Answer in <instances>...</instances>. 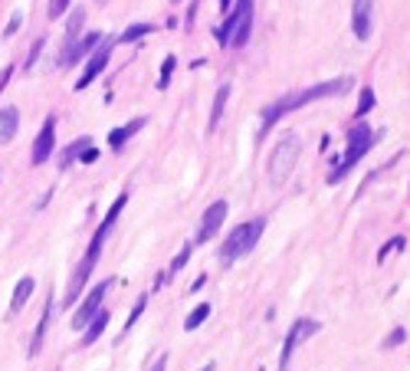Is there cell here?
Returning a JSON list of instances; mask_svg holds the SVG:
<instances>
[{"instance_id": "obj_21", "label": "cell", "mask_w": 410, "mask_h": 371, "mask_svg": "<svg viewBox=\"0 0 410 371\" xmlns=\"http://www.w3.org/2000/svg\"><path fill=\"white\" fill-rule=\"evenodd\" d=\"M33 289H36V279L33 276H20L17 279V286H14V296H10V316H17L26 302H30Z\"/></svg>"}, {"instance_id": "obj_34", "label": "cell", "mask_w": 410, "mask_h": 371, "mask_svg": "<svg viewBox=\"0 0 410 371\" xmlns=\"http://www.w3.org/2000/svg\"><path fill=\"white\" fill-rule=\"evenodd\" d=\"M95 161H99V148L89 145L86 151H82V158H79V164H95Z\"/></svg>"}, {"instance_id": "obj_38", "label": "cell", "mask_w": 410, "mask_h": 371, "mask_svg": "<svg viewBox=\"0 0 410 371\" xmlns=\"http://www.w3.org/2000/svg\"><path fill=\"white\" fill-rule=\"evenodd\" d=\"M230 7H233V0H220V10H223V14H230Z\"/></svg>"}, {"instance_id": "obj_35", "label": "cell", "mask_w": 410, "mask_h": 371, "mask_svg": "<svg viewBox=\"0 0 410 371\" xmlns=\"http://www.w3.org/2000/svg\"><path fill=\"white\" fill-rule=\"evenodd\" d=\"M10 79H14V66H4V70H0V92L10 86Z\"/></svg>"}, {"instance_id": "obj_31", "label": "cell", "mask_w": 410, "mask_h": 371, "mask_svg": "<svg viewBox=\"0 0 410 371\" xmlns=\"http://www.w3.org/2000/svg\"><path fill=\"white\" fill-rule=\"evenodd\" d=\"M404 338H407V332H404V326H397L394 328V332H387L384 335V342H381V348H397L404 342Z\"/></svg>"}, {"instance_id": "obj_15", "label": "cell", "mask_w": 410, "mask_h": 371, "mask_svg": "<svg viewBox=\"0 0 410 371\" xmlns=\"http://www.w3.org/2000/svg\"><path fill=\"white\" fill-rule=\"evenodd\" d=\"M145 125H148V119H145V115H138V119L125 122V125H119V129H112L109 131V148H112V151H122V148L129 145V141L135 139V135L145 129Z\"/></svg>"}, {"instance_id": "obj_7", "label": "cell", "mask_w": 410, "mask_h": 371, "mask_svg": "<svg viewBox=\"0 0 410 371\" xmlns=\"http://www.w3.org/2000/svg\"><path fill=\"white\" fill-rule=\"evenodd\" d=\"M112 286H115V279L105 276L102 283H95L89 293H82V299H79L76 309H72V319H69V326L76 328V332H82V328L89 326V319H92L95 312L102 309V302H105V296H109Z\"/></svg>"}, {"instance_id": "obj_39", "label": "cell", "mask_w": 410, "mask_h": 371, "mask_svg": "<svg viewBox=\"0 0 410 371\" xmlns=\"http://www.w3.org/2000/svg\"><path fill=\"white\" fill-rule=\"evenodd\" d=\"M200 371H217V365L210 362V365H204V368H200Z\"/></svg>"}, {"instance_id": "obj_18", "label": "cell", "mask_w": 410, "mask_h": 371, "mask_svg": "<svg viewBox=\"0 0 410 371\" xmlns=\"http://www.w3.org/2000/svg\"><path fill=\"white\" fill-rule=\"evenodd\" d=\"M227 102H230V82H220V86H217V95H214V105H210V119H207V135L217 131L223 112H227Z\"/></svg>"}, {"instance_id": "obj_37", "label": "cell", "mask_w": 410, "mask_h": 371, "mask_svg": "<svg viewBox=\"0 0 410 371\" xmlns=\"http://www.w3.org/2000/svg\"><path fill=\"white\" fill-rule=\"evenodd\" d=\"M204 283H207V276H197L194 283H190V293H200V289H204Z\"/></svg>"}, {"instance_id": "obj_36", "label": "cell", "mask_w": 410, "mask_h": 371, "mask_svg": "<svg viewBox=\"0 0 410 371\" xmlns=\"http://www.w3.org/2000/svg\"><path fill=\"white\" fill-rule=\"evenodd\" d=\"M148 371H168V355H158V362L148 365Z\"/></svg>"}, {"instance_id": "obj_28", "label": "cell", "mask_w": 410, "mask_h": 371, "mask_svg": "<svg viewBox=\"0 0 410 371\" xmlns=\"http://www.w3.org/2000/svg\"><path fill=\"white\" fill-rule=\"evenodd\" d=\"M148 309V293L145 296H138V302L135 306H131V312H129V319H125V328H122V332H125V335H129L131 328L138 326V319H141V312Z\"/></svg>"}, {"instance_id": "obj_23", "label": "cell", "mask_w": 410, "mask_h": 371, "mask_svg": "<svg viewBox=\"0 0 410 371\" xmlns=\"http://www.w3.org/2000/svg\"><path fill=\"white\" fill-rule=\"evenodd\" d=\"M207 319H210V302H197L194 309L188 312V319H184V328H188V332H194V328H200Z\"/></svg>"}, {"instance_id": "obj_30", "label": "cell", "mask_w": 410, "mask_h": 371, "mask_svg": "<svg viewBox=\"0 0 410 371\" xmlns=\"http://www.w3.org/2000/svg\"><path fill=\"white\" fill-rule=\"evenodd\" d=\"M20 26H23V10H14V17L7 20V30H4V36H7V40H14V36L20 33Z\"/></svg>"}, {"instance_id": "obj_10", "label": "cell", "mask_w": 410, "mask_h": 371, "mask_svg": "<svg viewBox=\"0 0 410 371\" xmlns=\"http://www.w3.org/2000/svg\"><path fill=\"white\" fill-rule=\"evenodd\" d=\"M227 214H230V204H227V200H214V204L204 210V217H200V227H197L194 247H204V243L214 240L217 233H220L223 220H227Z\"/></svg>"}, {"instance_id": "obj_26", "label": "cell", "mask_w": 410, "mask_h": 371, "mask_svg": "<svg viewBox=\"0 0 410 371\" xmlns=\"http://www.w3.org/2000/svg\"><path fill=\"white\" fill-rule=\"evenodd\" d=\"M374 102H377V95H374V89L371 86H365L361 89V95H358V109H355V122H361L371 109H374Z\"/></svg>"}, {"instance_id": "obj_41", "label": "cell", "mask_w": 410, "mask_h": 371, "mask_svg": "<svg viewBox=\"0 0 410 371\" xmlns=\"http://www.w3.org/2000/svg\"><path fill=\"white\" fill-rule=\"evenodd\" d=\"M99 4H105V0H99Z\"/></svg>"}, {"instance_id": "obj_27", "label": "cell", "mask_w": 410, "mask_h": 371, "mask_svg": "<svg viewBox=\"0 0 410 371\" xmlns=\"http://www.w3.org/2000/svg\"><path fill=\"white\" fill-rule=\"evenodd\" d=\"M401 158H404V151H401V155H397V158H391V161H384V164H381V168H374V171H367V178H365V181H361L358 198H361V194H365V188H371V184H374L377 178H381V174H387V171H391V168H397V161H401Z\"/></svg>"}, {"instance_id": "obj_8", "label": "cell", "mask_w": 410, "mask_h": 371, "mask_svg": "<svg viewBox=\"0 0 410 371\" xmlns=\"http://www.w3.org/2000/svg\"><path fill=\"white\" fill-rule=\"evenodd\" d=\"M318 328H322V322L308 319V316L292 319L289 332H286V342H282V352H279V371H289V362H292V355H296V348H299L306 338L318 335Z\"/></svg>"}, {"instance_id": "obj_12", "label": "cell", "mask_w": 410, "mask_h": 371, "mask_svg": "<svg viewBox=\"0 0 410 371\" xmlns=\"http://www.w3.org/2000/svg\"><path fill=\"white\" fill-rule=\"evenodd\" d=\"M351 30L361 43L371 40V33H374V0H355L351 4Z\"/></svg>"}, {"instance_id": "obj_29", "label": "cell", "mask_w": 410, "mask_h": 371, "mask_svg": "<svg viewBox=\"0 0 410 371\" xmlns=\"http://www.w3.org/2000/svg\"><path fill=\"white\" fill-rule=\"evenodd\" d=\"M46 50V36H40V40H33V46H30V53H26V60H23V72H30L40 63V56H43Z\"/></svg>"}, {"instance_id": "obj_14", "label": "cell", "mask_w": 410, "mask_h": 371, "mask_svg": "<svg viewBox=\"0 0 410 371\" xmlns=\"http://www.w3.org/2000/svg\"><path fill=\"white\" fill-rule=\"evenodd\" d=\"M53 309H56V299H46L43 302V312H40V322H36V332L33 338H30V348H26V355L30 358H36V355L43 352V342H46V332H50V319H53Z\"/></svg>"}, {"instance_id": "obj_40", "label": "cell", "mask_w": 410, "mask_h": 371, "mask_svg": "<svg viewBox=\"0 0 410 371\" xmlns=\"http://www.w3.org/2000/svg\"><path fill=\"white\" fill-rule=\"evenodd\" d=\"M174 4H180V0H174Z\"/></svg>"}, {"instance_id": "obj_17", "label": "cell", "mask_w": 410, "mask_h": 371, "mask_svg": "<svg viewBox=\"0 0 410 371\" xmlns=\"http://www.w3.org/2000/svg\"><path fill=\"white\" fill-rule=\"evenodd\" d=\"M82 26H86V7L69 10V20H66V36H63V50H60V56H66V53L72 50V43H76L79 36L86 33Z\"/></svg>"}, {"instance_id": "obj_33", "label": "cell", "mask_w": 410, "mask_h": 371, "mask_svg": "<svg viewBox=\"0 0 410 371\" xmlns=\"http://www.w3.org/2000/svg\"><path fill=\"white\" fill-rule=\"evenodd\" d=\"M69 4H72V0H50V7H46V14H50V20H60L63 14H66V10H69Z\"/></svg>"}, {"instance_id": "obj_24", "label": "cell", "mask_w": 410, "mask_h": 371, "mask_svg": "<svg viewBox=\"0 0 410 371\" xmlns=\"http://www.w3.org/2000/svg\"><path fill=\"white\" fill-rule=\"evenodd\" d=\"M190 253H194V240H190V243H184V247H180V250L174 253L171 267H168V273H164V276H168V279H171V276H178L180 269H184V267H188V263H190Z\"/></svg>"}, {"instance_id": "obj_19", "label": "cell", "mask_w": 410, "mask_h": 371, "mask_svg": "<svg viewBox=\"0 0 410 371\" xmlns=\"http://www.w3.org/2000/svg\"><path fill=\"white\" fill-rule=\"evenodd\" d=\"M89 145H95V141H92V135H79V139H72V141H69V145L60 151V158H56L63 171H66V168H72V164H76L79 158H82V151H86Z\"/></svg>"}, {"instance_id": "obj_5", "label": "cell", "mask_w": 410, "mask_h": 371, "mask_svg": "<svg viewBox=\"0 0 410 371\" xmlns=\"http://www.w3.org/2000/svg\"><path fill=\"white\" fill-rule=\"evenodd\" d=\"M266 233V217H253V220H243V224H237L230 233H227V240L220 243V263L223 267H233L237 259H243L247 253L257 250V243L263 240Z\"/></svg>"}, {"instance_id": "obj_11", "label": "cell", "mask_w": 410, "mask_h": 371, "mask_svg": "<svg viewBox=\"0 0 410 371\" xmlns=\"http://www.w3.org/2000/svg\"><path fill=\"white\" fill-rule=\"evenodd\" d=\"M56 125H60V119L46 115V122L40 125L33 139V148H30V164H46L53 158V151H56Z\"/></svg>"}, {"instance_id": "obj_25", "label": "cell", "mask_w": 410, "mask_h": 371, "mask_svg": "<svg viewBox=\"0 0 410 371\" xmlns=\"http://www.w3.org/2000/svg\"><path fill=\"white\" fill-rule=\"evenodd\" d=\"M174 70H178V56H164V63H161V72H158V92H164V89L171 86V76H174Z\"/></svg>"}, {"instance_id": "obj_3", "label": "cell", "mask_w": 410, "mask_h": 371, "mask_svg": "<svg viewBox=\"0 0 410 371\" xmlns=\"http://www.w3.org/2000/svg\"><path fill=\"white\" fill-rule=\"evenodd\" d=\"M381 139H384V129H371L365 119L355 122V125L345 131V151L335 158L332 171H328V184H338L342 178H348L351 168H355Z\"/></svg>"}, {"instance_id": "obj_2", "label": "cell", "mask_w": 410, "mask_h": 371, "mask_svg": "<svg viewBox=\"0 0 410 371\" xmlns=\"http://www.w3.org/2000/svg\"><path fill=\"white\" fill-rule=\"evenodd\" d=\"M351 82H355L351 76H338V79H325V82H315V86L292 89V92L279 95V99L266 105L263 115H259V135H266V131L273 129L276 122L286 119L289 112H299V109L318 102V99H335V95H345L351 89Z\"/></svg>"}, {"instance_id": "obj_22", "label": "cell", "mask_w": 410, "mask_h": 371, "mask_svg": "<svg viewBox=\"0 0 410 371\" xmlns=\"http://www.w3.org/2000/svg\"><path fill=\"white\" fill-rule=\"evenodd\" d=\"M158 26L154 23H131V26H125L119 36H115V43H122V46H131V43H138V40H145V36H151Z\"/></svg>"}, {"instance_id": "obj_13", "label": "cell", "mask_w": 410, "mask_h": 371, "mask_svg": "<svg viewBox=\"0 0 410 371\" xmlns=\"http://www.w3.org/2000/svg\"><path fill=\"white\" fill-rule=\"evenodd\" d=\"M102 40H105V36L99 33V30H89V33H82L76 43H72V50H69L66 56H60V66L66 70V66H76L79 60H89V56H92V50L102 43Z\"/></svg>"}, {"instance_id": "obj_9", "label": "cell", "mask_w": 410, "mask_h": 371, "mask_svg": "<svg viewBox=\"0 0 410 371\" xmlns=\"http://www.w3.org/2000/svg\"><path fill=\"white\" fill-rule=\"evenodd\" d=\"M115 46H119V43H115L112 36H105L102 43L95 46V50H92V56H89V60H86V66H82V72H79V82H76V86H72V89H76V92H82V89H89V86H92V82H95V79H99L105 70H109V63H112V50H115Z\"/></svg>"}, {"instance_id": "obj_4", "label": "cell", "mask_w": 410, "mask_h": 371, "mask_svg": "<svg viewBox=\"0 0 410 371\" xmlns=\"http://www.w3.org/2000/svg\"><path fill=\"white\" fill-rule=\"evenodd\" d=\"M237 7H230L227 20L214 30L217 43L230 46V50H243L253 36V17H257V0H233Z\"/></svg>"}, {"instance_id": "obj_1", "label": "cell", "mask_w": 410, "mask_h": 371, "mask_svg": "<svg viewBox=\"0 0 410 371\" xmlns=\"http://www.w3.org/2000/svg\"><path fill=\"white\" fill-rule=\"evenodd\" d=\"M125 204H129V190H122L119 198L112 200V208L105 210V220L99 227H95L92 240H89L86 253H82V259L76 263V269H72V276H69L66 283V296H63V306H76L79 299H82V293H86L89 279H92L95 273V263L102 259V250H105V240L112 237V230H115V224H119L122 210H125Z\"/></svg>"}, {"instance_id": "obj_6", "label": "cell", "mask_w": 410, "mask_h": 371, "mask_svg": "<svg viewBox=\"0 0 410 371\" xmlns=\"http://www.w3.org/2000/svg\"><path fill=\"white\" fill-rule=\"evenodd\" d=\"M302 155V139L296 131H286L276 148L269 151V161H266V178H269V188H282L289 181V174L296 171V161Z\"/></svg>"}, {"instance_id": "obj_20", "label": "cell", "mask_w": 410, "mask_h": 371, "mask_svg": "<svg viewBox=\"0 0 410 371\" xmlns=\"http://www.w3.org/2000/svg\"><path fill=\"white\" fill-rule=\"evenodd\" d=\"M20 129V109L17 105H4L0 109V145H10Z\"/></svg>"}, {"instance_id": "obj_32", "label": "cell", "mask_w": 410, "mask_h": 371, "mask_svg": "<svg viewBox=\"0 0 410 371\" xmlns=\"http://www.w3.org/2000/svg\"><path fill=\"white\" fill-rule=\"evenodd\" d=\"M404 250V237H394L391 243H384V250L377 253V263H384L387 257H391V253H401Z\"/></svg>"}, {"instance_id": "obj_16", "label": "cell", "mask_w": 410, "mask_h": 371, "mask_svg": "<svg viewBox=\"0 0 410 371\" xmlns=\"http://www.w3.org/2000/svg\"><path fill=\"white\" fill-rule=\"evenodd\" d=\"M109 309H99L92 316V319H89V326L82 328V335H79V348H89V345H95V342H99V338L105 335V328H109Z\"/></svg>"}]
</instances>
